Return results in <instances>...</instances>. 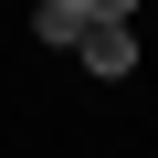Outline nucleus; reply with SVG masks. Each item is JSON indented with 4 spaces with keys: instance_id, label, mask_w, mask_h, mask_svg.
Segmentation results:
<instances>
[{
    "instance_id": "f03ea898",
    "label": "nucleus",
    "mask_w": 158,
    "mask_h": 158,
    "mask_svg": "<svg viewBox=\"0 0 158 158\" xmlns=\"http://www.w3.org/2000/svg\"><path fill=\"white\" fill-rule=\"evenodd\" d=\"M85 21H95L85 0H32V42H74Z\"/></svg>"
},
{
    "instance_id": "f257e3e1",
    "label": "nucleus",
    "mask_w": 158,
    "mask_h": 158,
    "mask_svg": "<svg viewBox=\"0 0 158 158\" xmlns=\"http://www.w3.org/2000/svg\"><path fill=\"white\" fill-rule=\"evenodd\" d=\"M74 53H85V63H95V74H127V63H137V32H127V21H106V11H95V21H85V32H74Z\"/></svg>"
},
{
    "instance_id": "7ed1b4c3",
    "label": "nucleus",
    "mask_w": 158,
    "mask_h": 158,
    "mask_svg": "<svg viewBox=\"0 0 158 158\" xmlns=\"http://www.w3.org/2000/svg\"><path fill=\"white\" fill-rule=\"evenodd\" d=\"M85 11H106V21H127V11H137V0H85Z\"/></svg>"
}]
</instances>
